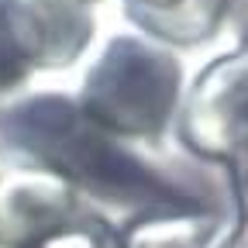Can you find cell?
<instances>
[{"label": "cell", "mask_w": 248, "mask_h": 248, "mask_svg": "<svg viewBox=\"0 0 248 248\" xmlns=\"http://www.w3.org/2000/svg\"><path fill=\"white\" fill-rule=\"evenodd\" d=\"M24 135L35 148L52 155L62 169L83 176L93 186L117 190L121 197L128 190H138V186L145 190L148 186V179L138 176L128 159H121L97 135L83 131L76 121H69V114H62V107H59V121H55V114H42V110L28 114V131Z\"/></svg>", "instance_id": "6da1fadb"}]
</instances>
